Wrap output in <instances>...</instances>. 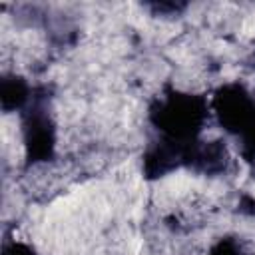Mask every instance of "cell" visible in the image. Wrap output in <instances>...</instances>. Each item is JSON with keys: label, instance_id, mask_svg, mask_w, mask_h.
I'll return each instance as SVG.
<instances>
[{"label": "cell", "instance_id": "obj_1", "mask_svg": "<svg viewBox=\"0 0 255 255\" xmlns=\"http://www.w3.org/2000/svg\"><path fill=\"white\" fill-rule=\"evenodd\" d=\"M2 255H40V253L36 251V247L32 243L16 237V233H14V237H10L6 233L4 245H2Z\"/></svg>", "mask_w": 255, "mask_h": 255}]
</instances>
